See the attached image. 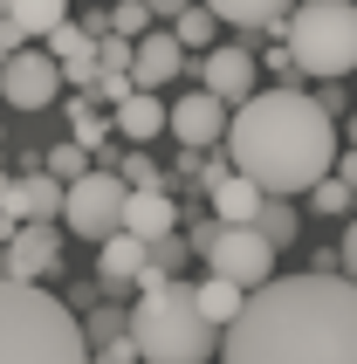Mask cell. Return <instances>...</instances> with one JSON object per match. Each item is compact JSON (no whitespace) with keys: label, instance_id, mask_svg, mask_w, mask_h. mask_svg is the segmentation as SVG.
Returning a JSON list of instances; mask_svg holds the SVG:
<instances>
[{"label":"cell","instance_id":"6da1fadb","mask_svg":"<svg viewBox=\"0 0 357 364\" xmlns=\"http://www.w3.org/2000/svg\"><path fill=\"white\" fill-rule=\"evenodd\" d=\"M220 364H357V282L337 268L261 282L220 330Z\"/></svg>","mask_w":357,"mask_h":364},{"label":"cell","instance_id":"7a4b0ae2","mask_svg":"<svg viewBox=\"0 0 357 364\" xmlns=\"http://www.w3.org/2000/svg\"><path fill=\"white\" fill-rule=\"evenodd\" d=\"M227 159H234V172H247L261 193L296 200V193H309L316 179L337 172V117H330L316 97L282 90V82L275 90H255V97L227 117Z\"/></svg>","mask_w":357,"mask_h":364},{"label":"cell","instance_id":"3957f363","mask_svg":"<svg viewBox=\"0 0 357 364\" xmlns=\"http://www.w3.org/2000/svg\"><path fill=\"white\" fill-rule=\"evenodd\" d=\"M0 364H90L82 316L35 282H0Z\"/></svg>","mask_w":357,"mask_h":364},{"label":"cell","instance_id":"277c9868","mask_svg":"<svg viewBox=\"0 0 357 364\" xmlns=\"http://www.w3.org/2000/svg\"><path fill=\"white\" fill-rule=\"evenodd\" d=\"M131 344L144 350V364H213L220 358V323L199 309V289L186 275L159 289H138L131 303Z\"/></svg>","mask_w":357,"mask_h":364},{"label":"cell","instance_id":"5b68a950","mask_svg":"<svg viewBox=\"0 0 357 364\" xmlns=\"http://www.w3.org/2000/svg\"><path fill=\"white\" fill-rule=\"evenodd\" d=\"M282 41L296 48L302 76H351L357 69V0H309L282 21Z\"/></svg>","mask_w":357,"mask_h":364},{"label":"cell","instance_id":"8992f818","mask_svg":"<svg viewBox=\"0 0 357 364\" xmlns=\"http://www.w3.org/2000/svg\"><path fill=\"white\" fill-rule=\"evenodd\" d=\"M124 200H131V186L117 179V165H90L82 179H69L62 234H76V241H110V234H124Z\"/></svg>","mask_w":357,"mask_h":364},{"label":"cell","instance_id":"52a82bcc","mask_svg":"<svg viewBox=\"0 0 357 364\" xmlns=\"http://www.w3.org/2000/svg\"><path fill=\"white\" fill-rule=\"evenodd\" d=\"M275 255L282 247L268 241L255 220H220L213 247H206L199 262H206V275H227V282H240V289H261V282H275Z\"/></svg>","mask_w":357,"mask_h":364},{"label":"cell","instance_id":"ba28073f","mask_svg":"<svg viewBox=\"0 0 357 364\" xmlns=\"http://www.w3.org/2000/svg\"><path fill=\"white\" fill-rule=\"evenodd\" d=\"M62 62L41 48V41H21L14 55L0 62V97L14 103V110H48V103L62 97Z\"/></svg>","mask_w":357,"mask_h":364},{"label":"cell","instance_id":"9c48e42d","mask_svg":"<svg viewBox=\"0 0 357 364\" xmlns=\"http://www.w3.org/2000/svg\"><path fill=\"white\" fill-rule=\"evenodd\" d=\"M199 82H206L227 110H240V103L255 97V90H261V55L247 48V35H240V41H213L206 62H199Z\"/></svg>","mask_w":357,"mask_h":364},{"label":"cell","instance_id":"30bf717a","mask_svg":"<svg viewBox=\"0 0 357 364\" xmlns=\"http://www.w3.org/2000/svg\"><path fill=\"white\" fill-rule=\"evenodd\" d=\"M227 117H234V110H227V103H220L206 82H199V90H186V97L172 103L165 131H172L186 151H213V144H227Z\"/></svg>","mask_w":357,"mask_h":364},{"label":"cell","instance_id":"8fae6325","mask_svg":"<svg viewBox=\"0 0 357 364\" xmlns=\"http://www.w3.org/2000/svg\"><path fill=\"white\" fill-rule=\"evenodd\" d=\"M151 268V241H138L131 227L124 234H110V241H97V282L110 303H124L131 289H138V275Z\"/></svg>","mask_w":357,"mask_h":364},{"label":"cell","instance_id":"7c38bea8","mask_svg":"<svg viewBox=\"0 0 357 364\" xmlns=\"http://www.w3.org/2000/svg\"><path fill=\"white\" fill-rule=\"evenodd\" d=\"M62 268V227L55 220H21V234L7 241V275L14 282H41Z\"/></svg>","mask_w":357,"mask_h":364},{"label":"cell","instance_id":"4fadbf2b","mask_svg":"<svg viewBox=\"0 0 357 364\" xmlns=\"http://www.w3.org/2000/svg\"><path fill=\"white\" fill-rule=\"evenodd\" d=\"M186 41L165 28V35H138V62H131V76H138V90H165V82L186 76Z\"/></svg>","mask_w":357,"mask_h":364},{"label":"cell","instance_id":"5bb4252c","mask_svg":"<svg viewBox=\"0 0 357 364\" xmlns=\"http://www.w3.org/2000/svg\"><path fill=\"white\" fill-rule=\"evenodd\" d=\"M165 117H172V103H159V90H131L124 103H110V131L124 144H151L165 131Z\"/></svg>","mask_w":357,"mask_h":364},{"label":"cell","instance_id":"9a60e30c","mask_svg":"<svg viewBox=\"0 0 357 364\" xmlns=\"http://www.w3.org/2000/svg\"><path fill=\"white\" fill-rule=\"evenodd\" d=\"M62 200H69V179H55L48 165L21 172V179H14V193H7V206H14L21 220H62Z\"/></svg>","mask_w":357,"mask_h":364},{"label":"cell","instance_id":"2e32d148","mask_svg":"<svg viewBox=\"0 0 357 364\" xmlns=\"http://www.w3.org/2000/svg\"><path fill=\"white\" fill-rule=\"evenodd\" d=\"M41 48L62 62V76L76 82V90H90V82H97V35H90L82 21H62V28L41 41Z\"/></svg>","mask_w":357,"mask_h":364},{"label":"cell","instance_id":"e0dca14e","mask_svg":"<svg viewBox=\"0 0 357 364\" xmlns=\"http://www.w3.org/2000/svg\"><path fill=\"white\" fill-rule=\"evenodd\" d=\"M227 28H240V35L255 41V35H282V21L296 14V0H206Z\"/></svg>","mask_w":357,"mask_h":364},{"label":"cell","instance_id":"ac0fdd59","mask_svg":"<svg viewBox=\"0 0 357 364\" xmlns=\"http://www.w3.org/2000/svg\"><path fill=\"white\" fill-rule=\"evenodd\" d=\"M124 227L138 234V241H159V234H178V206L165 186H144V193H131L124 200Z\"/></svg>","mask_w":357,"mask_h":364},{"label":"cell","instance_id":"d6986e66","mask_svg":"<svg viewBox=\"0 0 357 364\" xmlns=\"http://www.w3.org/2000/svg\"><path fill=\"white\" fill-rule=\"evenodd\" d=\"M206 200H213V213H220V220H255L268 193H261V186L247 179V172H227V179H220L213 193H206Z\"/></svg>","mask_w":357,"mask_h":364},{"label":"cell","instance_id":"ffe728a7","mask_svg":"<svg viewBox=\"0 0 357 364\" xmlns=\"http://www.w3.org/2000/svg\"><path fill=\"white\" fill-rule=\"evenodd\" d=\"M7 21L21 28V41H48L69 21V0H7Z\"/></svg>","mask_w":357,"mask_h":364},{"label":"cell","instance_id":"44dd1931","mask_svg":"<svg viewBox=\"0 0 357 364\" xmlns=\"http://www.w3.org/2000/svg\"><path fill=\"white\" fill-rule=\"evenodd\" d=\"M199 289V309H206V316H213L220 330L234 323L240 309H247V296H255V289H240V282H227V275H206V282H193Z\"/></svg>","mask_w":357,"mask_h":364},{"label":"cell","instance_id":"7402d4cb","mask_svg":"<svg viewBox=\"0 0 357 364\" xmlns=\"http://www.w3.org/2000/svg\"><path fill=\"white\" fill-rule=\"evenodd\" d=\"M69 138L90 144V151H103V144H110V117H103V103L90 97V90H76V97H69Z\"/></svg>","mask_w":357,"mask_h":364},{"label":"cell","instance_id":"603a6c76","mask_svg":"<svg viewBox=\"0 0 357 364\" xmlns=\"http://www.w3.org/2000/svg\"><path fill=\"white\" fill-rule=\"evenodd\" d=\"M255 227H261L275 247H296V241H302V213H296V200H282V193H268V200H261Z\"/></svg>","mask_w":357,"mask_h":364},{"label":"cell","instance_id":"cb8c5ba5","mask_svg":"<svg viewBox=\"0 0 357 364\" xmlns=\"http://www.w3.org/2000/svg\"><path fill=\"white\" fill-rule=\"evenodd\" d=\"M220 28H227V21H220L213 7H206V0H193V7H186V14L172 21V35L186 41L193 55H206V48H213V41H220Z\"/></svg>","mask_w":357,"mask_h":364},{"label":"cell","instance_id":"d4e9b609","mask_svg":"<svg viewBox=\"0 0 357 364\" xmlns=\"http://www.w3.org/2000/svg\"><path fill=\"white\" fill-rule=\"evenodd\" d=\"M82 337H90V350H97V344H117V337H131V309L103 296V303L82 316Z\"/></svg>","mask_w":357,"mask_h":364},{"label":"cell","instance_id":"484cf974","mask_svg":"<svg viewBox=\"0 0 357 364\" xmlns=\"http://www.w3.org/2000/svg\"><path fill=\"white\" fill-rule=\"evenodd\" d=\"M90 159H97V151H90V144H76V138H62V144H48V151H41V165H48L55 179H82V172H90Z\"/></svg>","mask_w":357,"mask_h":364},{"label":"cell","instance_id":"4316f807","mask_svg":"<svg viewBox=\"0 0 357 364\" xmlns=\"http://www.w3.org/2000/svg\"><path fill=\"white\" fill-rule=\"evenodd\" d=\"M186 262H193V241H186V234H159V241H151V275L172 282V275H186Z\"/></svg>","mask_w":357,"mask_h":364},{"label":"cell","instance_id":"83f0119b","mask_svg":"<svg viewBox=\"0 0 357 364\" xmlns=\"http://www.w3.org/2000/svg\"><path fill=\"white\" fill-rule=\"evenodd\" d=\"M110 165H117V179L131 186V193H144V186H172V179L159 172V165L144 159V144H131V151H124V159H110Z\"/></svg>","mask_w":357,"mask_h":364},{"label":"cell","instance_id":"f1b7e54d","mask_svg":"<svg viewBox=\"0 0 357 364\" xmlns=\"http://www.w3.org/2000/svg\"><path fill=\"white\" fill-rule=\"evenodd\" d=\"M351 193H357V186L343 179V172H330V179H316V186H309V206L337 220V213H351Z\"/></svg>","mask_w":357,"mask_h":364},{"label":"cell","instance_id":"f546056e","mask_svg":"<svg viewBox=\"0 0 357 364\" xmlns=\"http://www.w3.org/2000/svg\"><path fill=\"white\" fill-rule=\"evenodd\" d=\"M151 21H159V14H151L144 0H110V35H131V41H138V35H151Z\"/></svg>","mask_w":357,"mask_h":364},{"label":"cell","instance_id":"4dcf8cb0","mask_svg":"<svg viewBox=\"0 0 357 364\" xmlns=\"http://www.w3.org/2000/svg\"><path fill=\"white\" fill-rule=\"evenodd\" d=\"M261 76L282 82V90H296V76H302V69H296V48H289V41H275V48L261 55Z\"/></svg>","mask_w":357,"mask_h":364},{"label":"cell","instance_id":"1f68e13d","mask_svg":"<svg viewBox=\"0 0 357 364\" xmlns=\"http://www.w3.org/2000/svg\"><path fill=\"white\" fill-rule=\"evenodd\" d=\"M131 62H138V41L131 35H103L97 41V69H131Z\"/></svg>","mask_w":357,"mask_h":364},{"label":"cell","instance_id":"d6a6232c","mask_svg":"<svg viewBox=\"0 0 357 364\" xmlns=\"http://www.w3.org/2000/svg\"><path fill=\"white\" fill-rule=\"evenodd\" d=\"M90 364H144V350L131 344V337H117V344H97V350H90Z\"/></svg>","mask_w":357,"mask_h":364},{"label":"cell","instance_id":"836d02e7","mask_svg":"<svg viewBox=\"0 0 357 364\" xmlns=\"http://www.w3.org/2000/svg\"><path fill=\"white\" fill-rule=\"evenodd\" d=\"M337 262H343V275L357 282V220H351V234H343V247H337Z\"/></svg>","mask_w":357,"mask_h":364},{"label":"cell","instance_id":"e575fe53","mask_svg":"<svg viewBox=\"0 0 357 364\" xmlns=\"http://www.w3.org/2000/svg\"><path fill=\"white\" fill-rule=\"evenodd\" d=\"M14 234H21V213H14V206H0V247L14 241Z\"/></svg>","mask_w":357,"mask_h":364},{"label":"cell","instance_id":"d590c367","mask_svg":"<svg viewBox=\"0 0 357 364\" xmlns=\"http://www.w3.org/2000/svg\"><path fill=\"white\" fill-rule=\"evenodd\" d=\"M14 48H21V28H14V21H0V62L14 55Z\"/></svg>","mask_w":357,"mask_h":364},{"label":"cell","instance_id":"8d00e7d4","mask_svg":"<svg viewBox=\"0 0 357 364\" xmlns=\"http://www.w3.org/2000/svg\"><path fill=\"white\" fill-rule=\"evenodd\" d=\"M144 7H151V14H165V21H178L186 7H193V0H144Z\"/></svg>","mask_w":357,"mask_h":364},{"label":"cell","instance_id":"74e56055","mask_svg":"<svg viewBox=\"0 0 357 364\" xmlns=\"http://www.w3.org/2000/svg\"><path fill=\"white\" fill-rule=\"evenodd\" d=\"M337 172H343V179L357 186V144H343V151H337Z\"/></svg>","mask_w":357,"mask_h":364},{"label":"cell","instance_id":"f35d334b","mask_svg":"<svg viewBox=\"0 0 357 364\" xmlns=\"http://www.w3.org/2000/svg\"><path fill=\"white\" fill-rule=\"evenodd\" d=\"M7 193H14V179H7V172H0V206H7Z\"/></svg>","mask_w":357,"mask_h":364},{"label":"cell","instance_id":"ab89813d","mask_svg":"<svg viewBox=\"0 0 357 364\" xmlns=\"http://www.w3.org/2000/svg\"><path fill=\"white\" fill-rule=\"evenodd\" d=\"M351 144H357V110H351Z\"/></svg>","mask_w":357,"mask_h":364},{"label":"cell","instance_id":"60d3db41","mask_svg":"<svg viewBox=\"0 0 357 364\" xmlns=\"http://www.w3.org/2000/svg\"><path fill=\"white\" fill-rule=\"evenodd\" d=\"M0 144H7V124H0Z\"/></svg>","mask_w":357,"mask_h":364},{"label":"cell","instance_id":"b9f144b4","mask_svg":"<svg viewBox=\"0 0 357 364\" xmlns=\"http://www.w3.org/2000/svg\"><path fill=\"white\" fill-rule=\"evenodd\" d=\"M0 21H7V0H0Z\"/></svg>","mask_w":357,"mask_h":364},{"label":"cell","instance_id":"7bdbcfd3","mask_svg":"<svg viewBox=\"0 0 357 364\" xmlns=\"http://www.w3.org/2000/svg\"><path fill=\"white\" fill-rule=\"evenodd\" d=\"M296 7H309V0H296Z\"/></svg>","mask_w":357,"mask_h":364},{"label":"cell","instance_id":"ee69618b","mask_svg":"<svg viewBox=\"0 0 357 364\" xmlns=\"http://www.w3.org/2000/svg\"><path fill=\"white\" fill-rule=\"evenodd\" d=\"M0 103H7V97H0Z\"/></svg>","mask_w":357,"mask_h":364}]
</instances>
